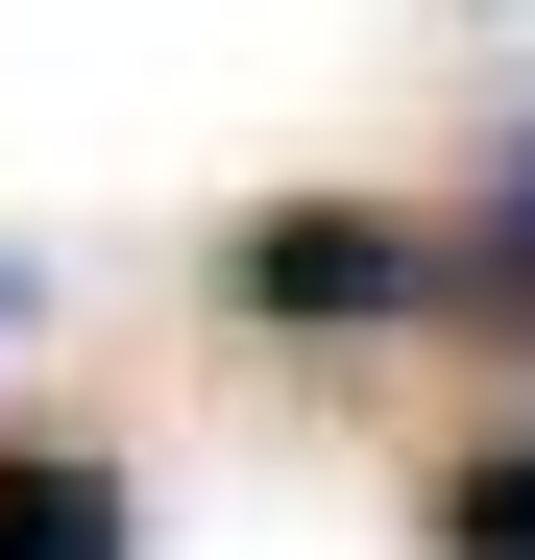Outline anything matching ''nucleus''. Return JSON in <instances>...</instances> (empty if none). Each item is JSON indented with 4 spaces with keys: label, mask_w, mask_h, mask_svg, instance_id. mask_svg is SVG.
<instances>
[{
    "label": "nucleus",
    "mask_w": 535,
    "mask_h": 560,
    "mask_svg": "<svg viewBox=\"0 0 535 560\" xmlns=\"http://www.w3.org/2000/svg\"><path fill=\"white\" fill-rule=\"evenodd\" d=\"M219 293H243V317H438V244H414L390 196H268V220L219 244Z\"/></svg>",
    "instance_id": "f257e3e1"
},
{
    "label": "nucleus",
    "mask_w": 535,
    "mask_h": 560,
    "mask_svg": "<svg viewBox=\"0 0 535 560\" xmlns=\"http://www.w3.org/2000/svg\"><path fill=\"white\" fill-rule=\"evenodd\" d=\"M0 560H146L122 463H73V439H0Z\"/></svg>",
    "instance_id": "f03ea898"
},
{
    "label": "nucleus",
    "mask_w": 535,
    "mask_h": 560,
    "mask_svg": "<svg viewBox=\"0 0 535 560\" xmlns=\"http://www.w3.org/2000/svg\"><path fill=\"white\" fill-rule=\"evenodd\" d=\"M438 293H463V317H511V341H535V147L487 171V220L438 244Z\"/></svg>",
    "instance_id": "7ed1b4c3"
},
{
    "label": "nucleus",
    "mask_w": 535,
    "mask_h": 560,
    "mask_svg": "<svg viewBox=\"0 0 535 560\" xmlns=\"http://www.w3.org/2000/svg\"><path fill=\"white\" fill-rule=\"evenodd\" d=\"M438 560H535V439H487V463H438Z\"/></svg>",
    "instance_id": "20e7f679"
}]
</instances>
